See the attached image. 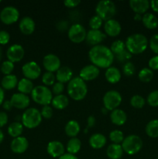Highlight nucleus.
Instances as JSON below:
<instances>
[{
    "instance_id": "f257e3e1",
    "label": "nucleus",
    "mask_w": 158,
    "mask_h": 159,
    "mask_svg": "<svg viewBox=\"0 0 158 159\" xmlns=\"http://www.w3.org/2000/svg\"><path fill=\"white\" fill-rule=\"evenodd\" d=\"M88 57L92 65L100 68H108L114 61L115 55L109 48L99 44L92 47L88 52Z\"/></svg>"
},
{
    "instance_id": "f03ea898",
    "label": "nucleus",
    "mask_w": 158,
    "mask_h": 159,
    "mask_svg": "<svg viewBox=\"0 0 158 159\" xmlns=\"http://www.w3.org/2000/svg\"><path fill=\"white\" fill-rule=\"evenodd\" d=\"M125 43L129 52L132 54H139L147 50L148 40L143 34H134L127 37Z\"/></svg>"
},
{
    "instance_id": "7ed1b4c3",
    "label": "nucleus",
    "mask_w": 158,
    "mask_h": 159,
    "mask_svg": "<svg viewBox=\"0 0 158 159\" xmlns=\"http://www.w3.org/2000/svg\"><path fill=\"white\" fill-rule=\"evenodd\" d=\"M68 95L75 101H81L85 98L88 93V87L80 77H74L68 82L67 88Z\"/></svg>"
},
{
    "instance_id": "20e7f679",
    "label": "nucleus",
    "mask_w": 158,
    "mask_h": 159,
    "mask_svg": "<svg viewBox=\"0 0 158 159\" xmlns=\"http://www.w3.org/2000/svg\"><path fill=\"white\" fill-rule=\"evenodd\" d=\"M22 124L28 129H33L38 127L42 122L40 111L34 107L28 108L23 112L21 116Z\"/></svg>"
},
{
    "instance_id": "39448f33",
    "label": "nucleus",
    "mask_w": 158,
    "mask_h": 159,
    "mask_svg": "<svg viewBox=\"0 0 158 159\" xmlns=\"http://www.w3.org/2000/svg\"><path fill=\"white\" fill-rule=\"evenodd\" d=\"M53 97L51 90L45 85H37L31 93L32 99L39 105H49L52 102Z\"/></svg>"
},
{
    "instance_id": "423d86ee",
    "label": "nucleus",
    "mask_w": 158,
    "mask_h": 159,
    "mask_svg": "<svg viewBox=\"0 0 158 159\" xmlns=\"http://www.w3.org/2000/svg\"><path fill=\"white\" fill-rule=\"evenodd\" d=\"M96 15L103 21L112 20L116 13V5L110 0H102L97 3L95 7Z\"/></svg>"
},
{
    "instance_id": "0eeeda50",
    "label": "nucleus",
    "mask_w": 158,
    "mask_h": 159,
    "mask_svg": "<svg viewBox=\"0 0 158 159\" xmlns=\"http://www.w3.org/2000/svg\"><path fill=\"white\" fill-rule=\"evenodd\" d=\"M121 145L124 152L127 155H133L137 154L142 149L143 141L138 135L131 134L124 138Z\"/></svg>"
},
{
    "instance_id": "6e6552de",
    "label": "nucleus",
    "mask_w": 158,
    "mask_h": 159,
    "mask_svg": "<svg viewBox=\"0 0 158 159\" xmlns=\"http://www.w3.org/2000/svg\"><path fill=\"white\" fill-rule=\"evenodd\" d=\"M122 101V97L120 93L116 90H109L105 93L102 99L104 107L108 111L118 109Z\"/></svg>"
},
{
    "instance_id": "1a4fd4ad",
    "label": "nucleus",
    "mask_w": 158,
    "mask_h": 159,
    "mask_svg": "<svg viewBox=\"0 0 158 159\" xmlns=\"http://www.w3.org/2000/svg\"><path fill=\"white\" fill-rule=\"evenodd\" d=\"M70 40L74 43L83 42L86 38L87 31L85 28L80 23H74L71 25L68 32Z\"/></svg>"
},
{
    "instance_id": "9d476101",
    "label": "nucleus",
    "mask_w": 158,
    "mask_h": 159,
    "mask_svg": "<svg viewBox=\"0 0 158 159\" xmlns=\"http://www.w3.org/2000/svg\"><path fill=\"white\" fill-rule=\"evenodd\" d=\"M20 18V12L15 7L8 6L0 12V20L4 24L10 25L15 23Z\"/></svg>"
},
{
    "instance_id": "9b49d317",
    "label": "nucleus",
    "mask_w": 158,
    "mask_h": 159,
    "mask_svg": "<svg viewBox=\"0 0 158 159\" xmlns=\"http://www.w3.org/2000/svg\"><path fill=\"white\" fill-rule=\"evenodd\" d=\"M22 72L26 79L29 80H34L38 79L41 75V68L40 66L36 61L26 62L22 67Z\"/></svg>"
},
{
    "instance_id": "f8f14e48",
    "label": "nucleus",
    "mask_w": 158,
    "mask_h": 159,
    "mask_svg": "<svg viewBox=\"0 0 158 159\" xmlns=\"http://www.w3.org/2000/svg\"><path fill=\"white\" fill-rule=\"evenodd\" d=\"M24 48L22 45L18 44V43L11 45L6 51V56H7L8 60L12 61V63L22 61V59L24 57Z\"/></svg>"
},
{
    "instance_id": "ddd939ff",
    "label": "nucleus",
    "mask_w": 158,
    "mask_h": 159,
    "mask_svg": "<svg viewBox=\"0 0 158 159\" xmlns=\"http://www.w3.org/2000/svg\"><path fill=\"white\" fill-rule=\"evenodd\" d=\"M43 65L46 71L49 72H57L60 68V59L58 56L54 54H48L44 56L43 59Z\"/></svg>"
},
{
    "instance_id": "4468645a",
    "label": "nucleus",
    "mask_w": 158,
    "mask_h": 159,
    "mask_svg": "<svg viewBox=\"0 0 158 159\" xmlns=\"http://www.w3.org/2000/svg\"><path fill=\"white\" fill-rule=\"evenodd\" d=\"M99 73L100 71L98 67L94 66V65H88L81 69L79 77L85 82L92 81L99 77Z\"/></svg>"
},
{
    "instance_id": "2eb2a0df",
    "label": "nucleus",
    "mask_w": 158,
    "mask_h": 159,
    "mask_svg": "<svg viewBox=\"0 0 158 159\" xmlns=\"http://www.w3.org/2000/svg\"><path fill=\"white\" fill-rule=\"evenodd\" d=\"M10 102L14 108L23 110L27 108L30 103V99L27 95L23 93H14L10 99Z\"/></svg>"
},
{
    "instance_id": "dca6fc26",
    "label": "nucleus",
    "mask_w": 158,
    "mask_h": 159,
    "mask_svg": "<svg viewBox=\"0 0 158 159\" xmlns=\"http://www.w3.org/2000/svg\"><path fill=\"white\" fill-rule=\"evenodd\" d=\"M46 152L48 155L52 158H59L65 154V148L64 144L60 141H52L48 143Z\"/></svg>"
},
{
    "instance_id": "f3484780",
    "label": "nucleus",
    "mask_w": 158,
    "mask_h": 159,
    "mask_svg": "<svg viewBox=\"0 0 158 159\" xmlns=\"http://www.w3.org/2000/svg\"><path fill=\"white\" fill-rule=\"evenodd\" d=\"M29 148V141L25 137H18L13 138L10 144L12 152L15 154H23Z\"/></svg>"
},
{
    "instance_id": "a211bd4d",
    "label": "nucleus",
    "mask_w": 158,
    "mask_h": 159,
    "mask_svg": "<svg viewBox=\"0 0 158 159\" xmlns=\"http://www.w3.org/2000/svg\"><path fill=\"white\" fill-rule=\"evenodd\" d=\"M106 37V35L100 30H90L87 32L86 40L87 43L91 46H96L99 45Z\"/></svg>"
},
{
    "instance_id": "6ab92c4d",
    "label": "nucleus",
    "mask_w": 158,
    "mask_h": 159,
    "mask_svg": "<svg viewBox=\"0 0 158 159\" xmlns=\"http://www.w3.org/2000/svg\"><path fill=\"white\" fill-rule=\"evenodd\" d=\"M104 30L105 32V35L110 36V37H116L121 33L122 26L117 20L112 19L105 23Z\"/></svg>"
},
{
    "instance_id": "aec40b11",
    "label": "nucleus",
    "mask_w": 158,
    "mask_h": 159,
    "mask_svg": "<svg viewBox=\"0 0 158 159\" xmlns=\"http://www.w3.org/2000/svg\"><path fill=\"white\" fill-rule=\"evenodd\" d=\"M20 31L25 35H30L36 29V23L33 19L29 16H24L21 19L19 24Z\"/></svg>"
},
{
    "instance_id": "412c9836",
    "label": "nucleus",
    "mask_w": 158,
    "mask_h": 159,
    "mask_svg": "<svg viewBox=\"0 0 158 159\" xmlns=\"http://www.w3.org/2000/svg\"><path fill=\"white\" fill-rule=\"evenodd\" d=\"M129 6L136 14H145L150 6V2L147 0H130Z\"/></svg>"
},
{
    "instance_id": "4be33fe9",
    "label": "nucleus",
    "mask_w": 158,
    "mask_h": 159,
    "mask_svg": "<svg viewBox=\"0 0 158 159\" xmlns=\"http://www.w3.org/2000/svg\"><path fill=\"white\" fill-rule=\"evenodd\" d=\"M55 75L57 82L63 84L68 83L73 79V71L70 67L62 66L57 70Z\"/></svg>"
},
{
    "instance_id": "5701e85b",
    "label": "nucleus",
    "mask_w": 158,
    "mask_h": 159,
    "mask_svg": "<svg viewBox=\"0 0 158 159\" xmlns=\"http://www.w3.org/2000/svg\"><path fill=\"white\" fill-rule=\"evenodd\" d=\"M110 120H111V122L115 125L122 126L126 122L127 115L124 110L121 109H116L110 113Z\"/></svg>"
},
{
    "instance_id": "b1692460",
    "label": "nucleus",
    "mask_w": 158,
    "mask_h": 159,
    "mask_svg": "<svg viewBox=\"0 0 158 159\" xmlns=\"http://www.w3.org/2000/svg\"><path fill=\"white\" fill-rule=\"evenodd\" d=\"M106 138L102 134L96 133L91 135L89 138V145L94 149H101L106 144Z\"/></svg>"
},
{
    "instance_id": "393cba45",
    "label": "nucleus",
    "mask_w": 158,
    "mask_h": 159,
    "mask_svg": "<svg viewBox=\"0 0 158 159\" xmlns=\"http://www.w3.org/2000/svg\"><path fill=\"white\" fill-rule=\"evenodd\" d=\"M105 76L107 82L111 84H116L120 81L121 78H122V74L117 68L111 66L106 69Z\"/></svg>"
},
{
    "instance_id": "a878e982",
    "label": "nucleus",
    "mask_w": 158,
    "mask_h": 159,
    "mask_svg": "<svg viewBox=\"0 0 158 159\" xmlns=\"http://www.w3.org/2000/svg\"><path fill=\"white\" fill-rule=\"evenodd\" d=\"M123 150L121 144H111L106 150V155L110 159H120L123 155Z\"/></svg>"
},
{
    "instance_id": "bb28decb",
    "label": "nucleus",
    "mask_w": 158,
    "mask_h": 159,
    "mask_svg": "<svg viewBox=\"0 0 158 159\" xmlns=\"http://www.w3.org/2000/svg\"><path fill=\"white\" fill-rule=\"evenodd\" d=\"M65 134L71 138H76L80 133L81 127L79 123L76 120H70L66 124L64 127Z\"/></svg>"
},
{
    "instance_id": "cd10ccee",
    "label": "nucleus",
    "mask_w": 158,
    "mask_h": 159,
    "mask_svg": "<svg viewBox=\"0 0 158 159\" xmlns=\"http://www.w3.org/2000/svg\"><path fill=\"white\" fill-rule=\"evenodd\" d=\"M18 79L15 75H5L2 78L1 82L2 88L3 89L11 90L15 89L18 85Z\"/></svg>"
},
{
    "instance_id": "c85d7f7f",
    "label": "nucleus",
    "mask_w": 158,
    "mask_h": 159,
    "mask_svg": "<svg viewBox=\"0 0 158 159\" xmlns=\"http://www.w3.org/2000/svg\"><path fill=\"white\" fill-rule=\"evenodd\" d=\"M17 89H18V91L20 93L28 95L31 94L33 89H34V85L32 81L26 79V78H23V79L19 81Z\"/></svg>"
},
{
    "instance_id": "c756f323",
    "label": "nucleus",
    "mask_w": 158,
    "mask_h": 159,
    "mask_svg": "<svg viewBox=\"0 0 158 159\" xmlns=\"http://www.w3.org/2000/svg\"><path fill=\"white\" fill-rule=\"evenodd\" d=\"M142 22L144 26L147 27V29L153 30L158 26L157 17L155 15H153V13H150V12L145 13L143 16Z\"/></svg>"
},
{
    "instance_id": "7c9ffc66",
    "label": "nucleus",
    "mask_w": 158,
    "mask_h": 159,
    "mask_svg": "<svg viewBox=\"0 0 158 159\" xmlns=\"http://www.w3.org/2000/svg\"><path fill=\"white\" fill-rule=\"evenodd\" d=\"M51 104L57 110H64L69 104V99L65 95L60 94L53 97Z\"/></svg>"
},
{
    "instance_id": "2f4dec72",
    "label": "nucleus",
    "mask_w": 158,
    "mask_h": 159,
    "mask_svg": "<svg viewBox=\"0 0 158 159\" xmlns=\"http://www.w3.org/2000/svg\"><path fill=\"white\" fill-rule=\"evenodd\" d=\"M23 131V125L22 124V123L19 122V121H15V122L12 123L8 127V134H9V136H11L13 138L21 136Z\"/></svg>"
},
{
    "instance_id": "473e14b6",
    "label": "nucleus",
    "mask_w": 158,
    "mask_h": 159,
    "mask_svg": "<svg viewBox=\"0 0 158 159\" xmlns=\"http://www.w3.org/2000/svg\"><path fill=\"white\" fill-rule=\"evenodd\" d=\"M81 148V142L77 138H72L67 144V152L68 154L74 155L78 153Z\"/></svg>"
},
{
    "instance_id": "72a5a7b5",
    "label": "nucleus",
    "mask_w": 158,
    "mask_h": 159,
    "mask_svg": "<svg viewBox=\"0 0 158 159\" xmlns=\"http://www.w3.org/2000/svg\"><path fill=\"white\" fill-rule=\"evenodd\" d=\"M146 133L150 138H158V120H152L147 124Z\"/></svg>"
},
{
    "instance_id": "f704fd0d",
    "label": "nucleus",
    "mask_w": 158,
    "mask_h": 159,
    "mask_svg": "<svg viewBox=\"0 0 158 159\" xmlns=\"http://www.w3.org/2000/svg\"><path fill=\"white\" fill-rule=\"evenodd\" d=\"M138 78L142 82H150L153 78V72L150 68H143L139 71Z\"/></svg>"
},
{
    "instance_id": "c9c22d12",
    "label": "nucleus",
    "mask_w": 158,
    "mask_h": 159,
    "mask_svg": "<svg viewBox=\"0 0 158 159\" xmlns=\"http://www.w3.org/2000/svg\"><path fill=\"white\" fill-rule=\"evenodd\" d=\"M125 42L122 41L121 40H116L112 43L111 47H110V50L112 52L114 55H117V54H120L121 52L125 50Z\"/></svg>"
},
{
    "instance_id": "e433bc0d",
    "label": "nucleus",
    "mask_w": 158,
    "mask_h": 159,
    "mask_svg": "<svg viewBox=\"0 0 158 159\" xmlns=\"http://www.w3.org/2000/svg\"><path fill=\"white\" fill-rule=\"evenodd\" d=\"M124 138H125L123 133L119 130H114L109 134V139L112 144H120L121 143H122Z\"/></svg>"
},
{
    "instance_id": "4c0bfd02",
    "label": "nucleus",
    "mask_w": 158,
    "mask_h": 159,
    "mask_svg": "<svg viewBox=\"0 0 158 159\" xmlns=\"http://www.w3.org/2000/svg\"><path fill=\"white\" fill-rule=\"evenodd\" d=\"M145 99L139 95H135L130 99V105L136 109L143 108L145 106Z\"/></svg>"
},
{
    "instance_id": "58836bf2",
    "label": "nucleus",
    "mask_w": 158,
    "mask_h": 159,
    "mask_svg": "<svg viewBox=\"0 0 158 159\" xmlns=\"http://www.w3.org/2000/svg\"><path fill=\"white\" fill-rule=\"evenodd\" d=\"M56 81V75L53 72L46 71L42 76V82L45 86H53Z\"/></svg>"
},
{
    "instance_id": "ea45409f",
    "label": "nucleus",
    "mask_w": 158,
    "mask_h": 159,
    "mask_svg": "<svg viewBox=\"0 0 158 159\" xmlns=\"http://www.w3.org/2000/svg\"><path fill=\"white\" fill-rule=\"evenodd\" d=\"M14 63H12L10 61L7 60L5 61L2 63L1 68H0V70H1L2 73L5 75H9L12 74V71L14 70Z\"/></svg>"
},
{
    "instance_id": "a19ab883",
    "label": "nucleus",
    "mask_w": 158,
    "mask_h": 159,
    "mask_svg": "<svg viewBox=\"0 0 158 159\" xmlns=\"http://www.w3.org/2000/svg\"><path fill=\"white\" fill-rule=\"evenodd\" d=\"M136 71V67L134 64L131 61H127L124 63L122 67V72L125 76H132Z\"/></svg>"
},
{
    "instance_id": "79ce46f5",
    "label": "nucleus",
    "mask_w": 158,
    "mask_h": 159,
    "mask_svg": "<svg viewBox=\"0 0 158 159\" xmlns=\"http://www.w3.org/2000/svg\"><path fill=\"white\" fill-rule=\"evenodd\" d=\"M102 23L103 20L97 15L93 16L89 20V26L91 27V30H99Z\"/></svg>"
},
{
    "instance_id": "37998d69",
    "label": "nucleus",
    "mask_w": 158,
    "mask_h": 159,
    "mask_svg": "<svg viewBox=\"0 0 158 159\" xmlns=\"http://www.w3.org/2000/svg\"><path fill=\"white\" fill-rule=\"evenodd\" d=\"M147 102L152 107H158V90H154L148 95Z\"/></svg>"
},
{
    "instance_id": "c03bdc74",
    "label": "nucleus",
    "mask_w": 158,
    "mask_h": 159,
    "mask_svg": "<svg viewBox=\"0 0 158 159\" xmlns=\"http://www.w3.org/2000/svg\"><path fill=\"white\" fill-rule=\"evenodd\" d=\"M40 113H41L42 117L44 119H50L54 115V110L50 106H43L40 110Z\"/></svg>"
},
{
    "instance_id": "a18cd8bd",
    "label": "nucleus",
    "mask_w": 158,
    "mask_h": 159,
    "mask_svg": "<svg viewBox=\"0 0 158 159\" xmlns=\"http://www.w3.org/2000/svg\"><path fill=\"white\" fill-rule=\"evenodd\" d=\"M116 57L119 61L125 62H125L127 61H129V60L132 57V54L130 52H129V51L125 49L122 52H121L120 54L116 55Z\"/></svg>"
},
{
    "instance_id": "49530a36",
    "label": "nucleus",
    "mask_w": 158,
    "mask_h": 159,
    "mask_svg": "<svg viewBox=\"0 0 158 159\" xmlns=\"http://www.w3.org/2000/svg\"><path fill=\"white\" fill-rule=\"evenodd\" d=\"M64 90V85L63 83H61V82H57L53 85L51 92H52L53 94H54L55 96H58V95L62 94Z\"/></svg>"
},
{
    "instance_id": "de8ad7c7",
    "label": "nucleus",
    "mask_w": 158,
    "mask_h": 159,
    "mask_svg": "<svg viewBox=\"0 0 158 159\" xmlns=\"http://www.w3.org/2000/svg\"><path fill=\"white\" fill-rule=\"evenodd\" d=\"M150 48L153 52L158 54V34L152 36L150 40Z\"/></svg>"
},
{
    "instance_id": "09e8293b",
    "label": "nucleus",
    "mask_w": 158,
    "mask_h": 159,
    "mask_svg": "<svg viewBox=\"0 0 158 159\" xmlns=\"http://www.w3.org/2000/svg\"><path fill=\"white\" fill-rule=\"evenodd\" d=\"M9 40H10V34L6 30H0V44H7Z\"/></svg>"
},
{
    "instance_id": "8fccbe9b",
    "label": "nucleus",
    "mask_w": 158,
    "mask_h": 159,
    "mask_svg": "<svg viewBox=\"0 0 158 159\" xmlns=\"http://www.w3.org/2000/svg\"><path fill=\"white\" fill-rule=\"evenodd\" d=\"M148 65L152 71L153 70H158V55L151 57L149 61Z\"/></svg>"
},
{
    "instance_id": "3c124183",
    "label": "nucleus",
    "mask_w": 158,
    "mask_h": 159,
    "mask_svg": "<svg viewBox=\"0 0 158 159\" xmlns=\"http://www.w3.org/2000/svg\"><path fill=\"white\" fill-rule=\"evenodd\" d=\"M81 3L80 0H65L64 4L68 8H74Z\"/></svg>"
},
{
    "instance_id": "603ef678",
    "label": "nucleus",
    "mask_w": 158,
    "mask_h": 159,
    "mask_svg": "<svg viewBox=\"0 0 158 159\" xmlns=\"http://www.w3.org/2000/svg\"><path fill=\"white\" fill-rule=\"evenodd\" d=\"M8 123V115L6 112H0V128L6 126Z\"/></svg>"
},
{
    "instance_id": "864d4df0",
    "label": "nucleus",
    "mask_w": 158,
    "mask_h": 159,
    "mask_svg": "<svg viewBox=\"0 0 158 159\" xmlns=\"http://www.w3.org/2000/svg\"><path fill=\"white\" fill-rule=\"evenodd\" d=\"M2 107H3V109H4V110L9 111V110H12V108L13 107H12V103H11L10 100H6V101H4V102H3Z\"/></svg>"
},
{
    "instance_id": "5fc2aeb1",
    "label": "nucleus",
    "mask_w": 158,
    "mask_h": 159,
    "mask_svg": "<svg viewBox=\"0 0 158 159\" xmlns=\"http://www.w3.org/2000/svg\"><path fill=\"white\" fill-rule=\"evenodd\" d=\"M150 7L155 12L158 13V0H152L150 2Z\"/></svg>"
},
{
    "instance_id": "6e6d98bb",
    "label": "nucleus",
    "mask_w": 158,
    "mask_h": 159,
    "mask_svg": "<svg viewBox=\"0 0 158 159\" xmlns=\"http://www.w3.org/2000/svg\"><path fill=\"white\" fill-rule=\"evenodd\" d=\"M87 122H88V127H94V124H95V118L94 116H89Z\"/></svg>"
},
{
    "instance_id": "4d7b16f0",
    "label": "nucleus",
    "mask_w": 158,
    "mask_h": 159,
    "mask_svg": "<svg viewBox=\"0 0 158 159\" xmlns=\"http://www.w3.org/2000/svg\"><path fill=\"white\" fill-rule=\"evenodd\" d=\"M58 159H78L77 156H75L74 155H71V154L65 153L64 155H62L61 157H60Z\"/></svg>"
},
{
    "instance_id": "13d9d810",
    "label": "nucleus",
    "mask_w": 158,
    "mask_h": 159,
    "mask_svg": "<svg viewBox=\"0 0 158 159\" xmlns=\"http://www.w3.org/2000/svg\"><path fill=\"white\" fill-rule=\"evenodd\" d=\"M5 99V93L4 89L2 87H0V106L2 105Z\"/></svg>"
},
{
    "instance_id": "bf43d9fd",
    "label": "nucleus",
    "mask_w": 158,
    "mask_h": 159,
    "mask_svg": "<svg viewBox=\"0 0 158 159\" xmlns=\"http://www.w3.org/2000/svg\"><path fill=\"white\" fill-rule=\"evenodd\" d=\"M142 16L140 15V14H136L135 13V16H134V20H137V21H140V20H142Z\"/></svg>"
},
{
    "instance_id": "052dcab7",
    "label": "nucleus",
    "mask_w": 158,
    "mask_h": 159,
    "mask_svg": "<svg viewBox=\"0 0 158 159\" xmlns=\"http://www.w3.org/2000/svg\"><path fill=\"white\" fill-rule=\"evenodd\" d=\"M3 140H4V134H3V132L2 131V130L0 129V144L2 142Z\"/></svg>"
},
{
    "instance_id": "680f3d73",
    "label": "nucleus",
    "mask_w": 158,
    "mask_h": 159,
    "mask_svg": "<svg viewBox=\"0 0 158 159\" xmlns=\"http://www.w3.org/2000/svg\"><path fill=\"white\" fill-rule=\"evenodd\" d=\"M2 48L0 47V61L2 60Z\"/></svg>"
},
{
    "instance_id": "e2e57ef3",
    "label": "nucleus",
    "mask_w": 158,
    "mask_h": 159,
    "mask_svg": "<svg viewBox=\"0 0 158 159\" xmlns=\"http://www.w3.org/2000/svg\"><path fill=\"white\" fill-rule=\"evenodd\" d=\"M0 2H1V1H0Z\"/></svg>"
},
{
    "instance_id": "0e129e2a",
    "label": "nucleus",
    "mask_w": 158,
    "mask_h": 159,
    "mask_svg": "<svg viewBox=\"0 0 158 159\" xmlns=\"http://www.w3.org/2000/svg\"><path fill=\"white\" fill-rule=\"evenodd\" d=\"M156 159H158V158H156Z\"/></svg>"
}]
</instances>
